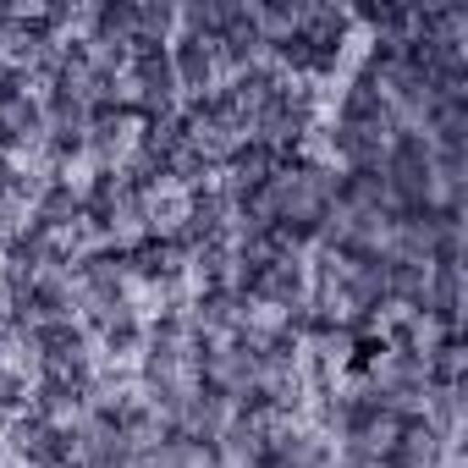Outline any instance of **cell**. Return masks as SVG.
<instances>
[{
    "label": "cell",
    "mask_w": 468,
    "mask_h": 468,
    "mask_svg": "<svg viewBox=\"0 0 468 468\" xmlns=\"http://www.w3.org/2000/svg\"><path fill=\"white\" fill-rule=\"evenodd\" d=\"M171 72H176V89H182V100H193V94H209L215 89V78H220V67H215V50L204 45V39H193V34H171Z\"/></svg>",
    "instance_id": "1"
}]
</instances>
